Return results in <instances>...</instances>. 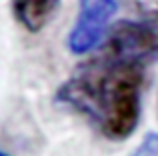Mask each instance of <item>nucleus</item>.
<instances>
[{
  "mask_svg": "<svg viewBox=\"0 0 158 156\" xmlns=\"http://www.w3.org/2000/svg\"><path fill=\"white\" fill-rule=\"evenodd\" d=\"M102 56L136 66L158 60V20H120L106 34Z\"/></svg>",
  "mask_w": 158,
  "mask_h": 156,
  "instance_id": "f03ea898",
  "label": "nucleus"
},
{
  "mask_svg": "<svg viewBox=\"0 0 158 156\" xmlns=\"http://www.w3.org/2000/svg\"><path fill=\"white\" fill-rule=\"evenodd\" d=\"M126 4L146 20H158V0H126Z\"/></svg>",
  "mask_w": 158,
  "mask_h": 156,
  "instance_id": "39448f33",
  "label": "nucleus"
},
{
  "mask_svg": "<svg viewBox=\"0 0 158 156\" xmlns=\"http://www.w3.org/2000/svg\"><path fill=\"white\" fill-rule=\"evenodd\" d=\"M60 0H12L14 16L28 32H40L56 16Z\"/></svg>",
  "mask_w": 158,
  "mask_h": 156,
  "instance_id": "20e7f679",
  "label": "nucleus"
},
{
  "mask_svg": "<svg viewBox=\"0 0 158 156\" xmlns=\"http://www.w3.org/2000/svg\"><path fill=\"white\" fill-rule=\"evenodd\" d=\"M132 156H158V134L148 132Z\"/></svg>",
  "mask_w": 158,
  "mask_h": 156,
  "instance_id": "423d86ee",
  "label": "nucleus"
},
{
  "mask_svg": "<svg viewBox=\"0 0 158 156\" xmlns=\"http://www.w3.org/2000/svg\"><path fill=\"white\" fill-rule=\"evenodd\" d=\"M144 68L100 56L82 64L60 86L58 100L86 116L106 138L124 140L140 122Z\"/></svg>",
  "mask_w": 158,
  "mask_h": 156,
  "instance_id": "f257e3e1",
  "label": "nucleus"
},
{
  "mask_svg": "<svg viewBox=\"0 0 158 156\" xmlns=\"http://www.w3.org/2000/svg\"><path fill=\"white\" fill-rule=\"evenodd\" d=\"M116 14V0H80L78 16L68 34V48L72 54L90 52L106 34V26Z\"/></svg>",
  "mask_w": 158,
  "mask_h": 156,
  "instance_id": "7ed1b4c3",
  "label": "nucleus"
},
{
  "mask_svg": "<svg viewBox=\"0 0 158 156\" xmlns=\"http://www.w3.org/2000/svg\"><path fill=\"white\" fill-rule=\"evenodd\" d=\"M0 156H8L6 152H4V150H0Z\"/></svg>",
  "mask_w": 158,
  "mask_h": 156,
  "instance_id": "0eeeda50",
  "label": "nucleus"
}]
</instances>
